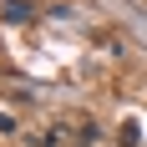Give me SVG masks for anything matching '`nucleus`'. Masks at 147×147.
<instances>
[{
	"label": "nucleus",
	"mask_w": 147,
	"mask_h": 147,
	"mask_svg": "<svg viewBox=\"0 0 147 147\" xmlns=\"http://www.w3.org/2000/svg\"><path fill=\"white\" fill-rule=\"evenodd\" d=\"M41 147H81V142H71V127L56 122V127H46V132H41Z\"/></svg>",
	"instance_id": "1"
},
{
	"label": "nucleus",
	"mask_w": 147,
	"mask_h": 147,
	"mask_svg": "<svg viewBox=\"0 0 147 147\" xmlns=\"http://www.w3.org/2000/svg\"><path fill=\"white\" fill-rule=\"evenodd\" d=\"M5 20H15V26H20V20H30V5H20V0H5Z\"/></svg>",
	"instance_id": "2"
},
{
	"label": "nucleus",
	"mask_w": 147,
	"mask_h": 147,
	"mask_svg": "<svg viewBox=\"0 0 147 147\" xmlns=\"http://www.w3.org/2000/svg\"><path fill=\"white\" fill-rule=\"evenodd\" d=\"M122 147H137V122H122V137H117Z\"/></svg>",
	"instance_id": "3"
}]
</instances>
